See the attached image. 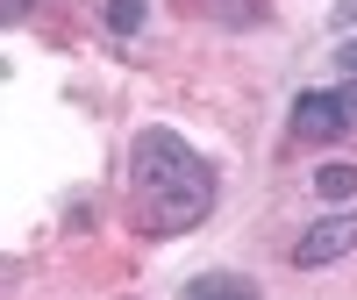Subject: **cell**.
Here are the masks:
<instances>
[{
	"label": "cell",
	"instance_id": "obj_9",
	"mask_svg": "<svg viewBox=\"0 0 357 300\" xmlns=\"http://www.w3.org/2000/svg\"><path fill=\"white\" fill-rule=\"evenodd\" d=\"M336 72H343V79H357V36H350V43H336Z\"/></svg>",
	"mask_w": 357,
	"mask_h": 300
},
{
	"label": "cell",
	"instance_id": "obj_1",
	"mask_svg": "<svg viewBox=\"0 0 357 300\" xmlns=\"http://www.w3.org/2000/svg\"><path fill=\"white\" fill-rule=\"evenodd\" d=\"M129 179H136L143 207H151V229L158 236L193 229L207 207H215V172H207V158L186 136H172V129H143L129 143Z\"/></svg>",
	"mask_w": 357,
	"mask_h": 300
},
{
	"label": "cell",
	"instance_id": "obj_7",
	"mask_svg": "<svg viewBox=\"0 0 357 300\" xmlns=\"http://www.w3.org/2000/svg\"><path fill=\"white\" fill-rule=\"evenodd\" d=\"M29 15H36V0H0V29H8V22H29Z\"/></svg>",
	"mask_w": 357,
	"mask_h": 300
},
{
	"label": "cell",
	"instance_id": "obj_4",
	"mask_svg": "<svg viewBox=\"0 0 357 300\" xmlns=\"http://www.w3.org/2000/svg\"><path fill=\"white\" fill-rule=\"evenodd\" d=\"M178 300H257V279H243V272H200V279L178 286Z\"/></svg>",
	"mask_w": 357,
	"mask_h": 300
},
{
	"label": "cell",
	"instance_id": "obj_8",
	"mask_svg": "<svg viewBox=\"0 0 357 300\" xmlns=\"http://www.w3.org/2000/svg\"><path fill=\"white\" fill-rule=\"evenodd\" d=\"M222 15H243V22H264V0H222Z\"/></svg>",
	"mask_w": 357,
	"mask_h": 300
},
{
	"label": "cell",
	"instance_id": "obj_5",
	"mask_svg": "<svg viewBox=\"0 0 357 300\" xmlns=\"http://www.w3.org/2000/svg\"><path fill=\"white\" fill-rule=\"evenodd\" d=\"M314 193H321V200H350V193H357V165H343V158L321 165V172H314Z\"/></svg>",
	"mask_w": 357,
	"mask_h": 300
},
{
	"label": "cell",
	"instance_id": "obj_2",
	"mask_svg": "<svg viewBox=\"0 0 357 300\" xmlns=\"http://www.w3.org/2000/svg\"><path fill=\"white\" fill-rule=\"evenodd\" d=\"M293 136H301V143H336V136H357V79L307 86V93L293 100Z\"/></svg>",
	"mask_w": 357,
	"mask_h": 300
},
{
	"label": "cell",
	"instance_id": "obj_3",
	"mask_svg": "<svg viewBox=\"0 0 357 300\" xmlns=\"http://www.w3.org/2000/svg\"><path fill=\"white\" fill-rule=\"evenodd\" d=\"M350 250H357V215H321L301 243H293V264L314 272V264H336V257H350Z\"/></svg>",
	"mask_w": 357,
	"mask_h": 300
},
{
	"label": "cell",
	"instance_id": "obj_6",
	"mask_svg": "<svg viewBox=\"0 0 357 300\" xmlns=\"http://www.w3.org/2000/svg\"><path fill=\"white\" fill-rule=\"evenodd\" d=\"M100 15H107V29H114V36H136V29L151 22V0H107Z\"/></svg>",
	"mask_w": 357,
	"mask_h": 300
},
{
	"label": "cell",
	"instance_id": "obj_10",
	"mask_svg": "<svg viewBox=\"0 0 357 300\" xmlns=\"http://www.w3.org/2000/svg\"><path fill=\"white\" fill-rule=\"evenodd\" d=\"M336 22H343V29L357 22V0H336Z\"/></svg>",
	"mask_w": 357,
	"mask_h": 300
}]
</instances>
